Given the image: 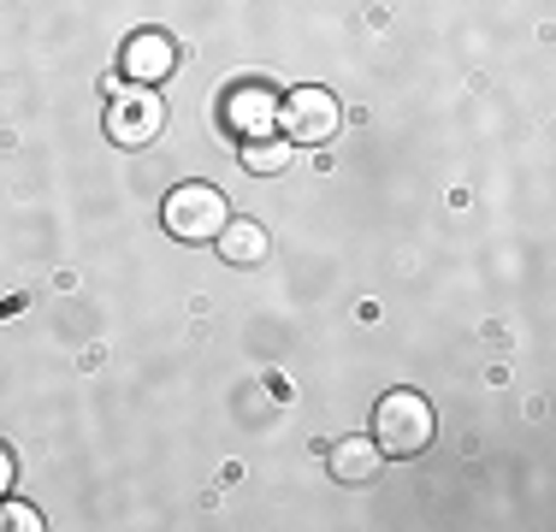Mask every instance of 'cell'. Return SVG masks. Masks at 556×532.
<instances>
[{
    "label": "cell",
    "instance_id": "obj_1",
    "mask_svg": "<svg viewBox=\"0 0 556 532\" xmlns=\"http://www.w3.org/2000/svg\"><path fill=\"white\" fill-rule=\"evenodd\" d=\"M439 432V415L420 391H386L374 403V444L379 456H420Z\"/></svg>",
    "mask_w": 556,
    "mask_h": 532
},
{
    "label": "cell",
    "instance_id": "obj_2",
    "mask_svg": "<svg viewBox=\"0 0 556 532\" xmlns=\"http://www.w3.org/2000/svg\"><path fill=\"white\" fill-rule=\"evenodd\" d=\"M343 125V106L332 89H290L285 101H278V137L296 142V149H326V142L338 137Z\"/></svg>",
    "mask_w": 556,
    "mask_h": 532
},
{
    "label": "cell",
    "instance_id": "obj_3",
    "mask_svg": "<svg viewBox=\"0 0 556 532\" xmlns=\"http://www.w3.org/2000/svg\"><path fill=\"white\" fill-rule=\"evenodd\" d=\"M161 219L178 243H214L225 231V219H231V207H225V195L214 183H178V190L166 195Z\"/></svg>",
    "mask_w": 556,
    "mask_h": 532
},
{
    "label": "cell",
    "instance_id": "obj_4",
    "mask_svg": "<svg viewBox=\"0 0 556 532\" xmlns=\"http://www.w3.org/2000/svg\"><path fill=\"white\" fill-rule=\"evenodd\" d=\"M161 130H166V101L149 84H125L108 101V137L118 149H149V142H161Z\"/></svg>",
    "mask_w": 556,
    "mask_h": 532
},
{
    "label": "cell",
    "instance_id": "obj_5",
    "mask_svg": "<svg viewBox=\"0 0 556 532\" xmlns=\"http://www.w3.org/2000/svg\"><path fill=\"white\" fill-rule=\"evenodd\" d=\"M219 118H225V130L243 137V142L273 137V130H278V96L267 84H231V89H225V101H219Z\"/></svg>",
    "mask_w": 556,
    "mask_h": 532
},
{
    "label": "cell",
    "instance_id": "obj_6",
    "mask_svg": "<svg viewBox=\"0 0 556 532\" xmlns=\"http://www.w3.org/2000/svg\"><path fill=\"white\" fill-rule=\"evenodd\" d=\"M118 72H125V84L161 89L166 77L178 72V42H172L166 30H137L125 48H118Z\"/></svg>",
    "mask_w": 556,
    "mask_h": 532
},
{
    "label": "cell",
    "instance_id": "obj_7",
    "mask_svg": "<svg viewBox=\"0 0 556 532\" xmlns=\"http://www.w3.org/2000/svg\"><path fill=\"white\" fill-rule=\"evenodd\" d=\"M214 249H219L231 266H261L273 243H267V231H261L255 219H225V231L214 237Z\"/></svg>",
    "mask_w": 556,
    "mask_h": 532
},
{
    "label": "cell",
    "instance_id": "obj_8",
    "mask_svg": "<svg viewBox=\"0 0 556 532\" xmlns=\"http://www.w3.org/2000/svg\"><path fill=\"white\" fill-rule=\"evenodd\" d=\"M379 473V444L374 438H338L332 444V479L343 485H367Z\"/></svg>",
    "mask_w": 556,
    "mask_h": 532
},
{
    "label": "cell",
    "instance_id": "obj_9",
    "mask_svg": "<svg viewBox=\"0 0 556 532\" xmlns=\"http://www.w3.org/2000/svg\"><path fill=\"white\" fill-rule=\"evenodd\" d=\"M290 160H296V142H285L273 130V137H255V142H243V166L255 172V178H273V172H285Z\"/></svg>",
    "mask_w": 556,
    "mask_h": 532
},
{
    "label": "cell",
    "instance_id": "obj_10",
    "mask_svg": "<svg viewBox=\"0 0 556 532\" xmlns=\"http://www.w3.org/2000/svg\"><path fill=\"white\" fill-rule=\"evenodd\" d=\"M0 527H12V532H36V527H42V515H36L30 503H0Z\"/></svg>",
    "mask_w": 556,
    "mask_h": 532
},
{
    "label": "cell",
    "instance_id": "obj_11",
    "mask_svg": "<svg viewBox=\"0 0 556 532\" xmlns=\"http://www.w3.org/2000/svg\"><path fill=\"white\" fill-rule=\"evenodd\" d=\"M12 479H18V461H12V449L0 444V497H7V491H12Z\"/></svg>",
    "mask_w": 556,
    "mask_h": 532
}]
</instances>
